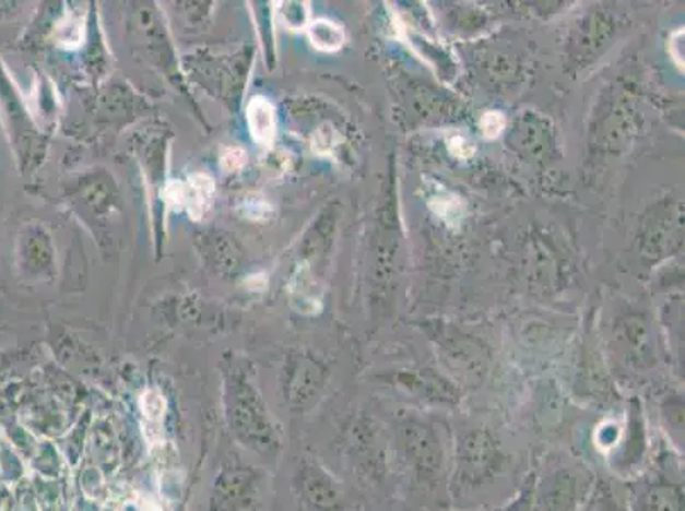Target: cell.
<instances>
[{
	"label": "cell",
	"mask_w": 685,
	"mask_h": 511,
	"mask_svg": "<svg viewBox=\"0 0 685 511\" xmlns=\"http://www.w3.org/2000/svg\"><path fill=\"white\" fill-rule=\"evenodd\" d=\"M507 453L498 435L488 426H471L456 438L452 491L457 496L489 485L507 465Z\"/></svg>",
	"instance_id": "cell-1"
},
{
	"label": "cell",
	"mask_w": 685,
	"mask_h": 511,
	"mask_svg": "<svg viewBox=\"0 0 685 511\" xmlns=\"http://www.w3.org/2000/svg\"><path fill=\"white\" fill-rule=\"evenodd\" d=\"M395 449L422 485H437L446 473V447L432 423L406 416L395 425Z\"/></svg>",
	"instance_id": "cell-2"
},
{
	"label": "cell",
	"mask_w": 685,
	"mask_h": 511,
	"mask_svg": "<svg viewBox=\"0 0 685 511\" xmlns=\"http://www.w3.org/2000/svg\"><path fill=\"white\" fill-rule=\"evenodd\" d=\"M300 492L314 511H340L345 503L340 483L316 461L304 462Z\"/></svg>",
	"instance_id": "cell-3"
},
{
	"label": "cell",
	"mask_w": 685,
	"mask_h": 511,
	"mask_svg": "<svg viewBox=\"0 0 685 511\" xmlns=\"http://www.w3.org/2000/svg\"><path fill=\"white\" fill-rule=\"evenodd\" d=\"M584 483L571 468H559L542 483V511H577L581 496L584 495Z\"/></svg>",
	"instance_id": "cell-4"
},
{
	"label": "cell",
	"mask_w": 685,
	"mask_h": 511,
	"mask_svg": "<svg viewBox=\"0 0 685 511\" xmlns=\"http://www.w3.org/2000/svg\"><path fill=\"white\" fill-rule=\"evenodd\" d=\"M215 185L209 175H193L187 182H170L166 190L169 205L185 209L191 218H202L212 203Z\"/></svg>",
	"instance_id": "cell-5"
},
{
	"label": "cell",
	"mask_w": 685,
	"mask_h": 511,
	"mask_svg": "<svg viewBox=\"0 0 685 511\" xmlns=\"http://www.w3.org/2000/svg\"><path fill=\"white\" fill-rule=\"evenodd\" d=\"M352 452L364 462L365 473L370 476L383 473L386 452L380 445L379 430L376 423L367 416H361L352 426Z\"/></svg>",
	"instance_id": "cell-6"
},
{
	"label": "cell",
	"mask_w": 685,
	"mask_h": 511,
	"mask_svg": "<svg viewBox=\"0 0 685 511\" xmlns=\"http://www.w3.org/2000/svg\"><path fill=\"white\" fill-rule=\"evenodd\" d=\"M636 511H684V492L670 480H657L641 489Z\"/></svg>",
	"instance_id": "cell-7"
},
{
	"label": "cell",
	"mask_w": 685,
	"mask_h": 511,
	"mask_svg": "<svg viewBox=\"0 0 685 511\" xmlns=\"http://www.w3.org/2000/svg\"><path fill=\"white\" fill-rule=\"evenodd\" d=\"M248 123L256 142L271 145L275 136V109L264 97H255L248 105Z\"/></svg>",
	"instance_id": "cell-8"
},
{
	"label": "cell",
	"mask_w": 685,
	"mask_h": 511,
	"mask_svg": "<svg viewBox=\"0 0 685 511\" xmlns=\"http://www.w3.org/2000/svg\"><path fill=\"white\" fill-rule=\"evenodd\" d=\"M307 33H309V39L314 47L322 51L340 50L341 45L345 41L343 29L338 24H334L333 21H314L307 27Z\"/></svg>",
	"instance_id": "cell-9"
},
{
	"label": "cell",
	"mask_w": 685,
	"mask_h": 511,
	"mask_svg": "<svg viewBox=\"0 0 685 511\" xmlns=\"http://www.w3.org/2000/svg\"><path fill=\"white\" fill-rule=\"evenodd\" d=\"M318 297L319 294L316 292V283L310 276L309 268H298L297 275L292 282V300H294L295 309L307 312V307H310L309 310L312 312L314 307H319Z\"/></svg>",
	"instance_id": "cell-10"
},
{
	"label": "cell",
	"mask_w": 685,
	"mask_h": 511,
	"mask_svg": "<svg viewBox=\"0 0 685 511\" xmlns=\"http://www.w3.org/2000/svg\"><path fill=\"white\" fill-rule=\"evenodd\" d=\"M430 209L437 213L438 217L444 218L449 225L457 224L464 215V205L456 194L447 193L435 194L430 198Z\"/></svg>",
	"instance_id": "cell-11"
},
{
	"label": "cell",
	"mask_w": 685,
	"mask_h": 511,
	"mask_svg": "<svg viewBox=\"0 0 685 511\" xmlns=\"http://www.w3.org/2000/svg\"><path fill=\"white\" fill-rule=\"evenodd\" d=\"M81 20H75V17L72 16L63 20L62 23L59 24V29H57V38H59L62 45L69 48L78 47L79 43H81Z\"/></svg>",
	"instance_id": "cell-12"
},
{
	"label": "cell",
	"mask_w": 685,
	"mask_h": 511,
	"mask_svg": "<svg viewBox=\"0 0 685 511\" xmlns=\"http://www.w3.org/2000/svg\"><path fill=\"white\" fill-rule=\"evenodd\" d=\"M280 12H282L283 23L287 24L288 27L298 29V27L307 26L309 9H307V4H304V2L303 4H300V2H287V4H282Z\"/></svg>",
	"instance_id": "cell-13"
},
{
	"label": "cell",
	"mask_w": 685,
	"mask_h": 511,
	"mask_svg": "<svg viewBox=\"0 0 685 511\" xmlns=\"http://www.w3.org/2000/svg\"><path fill=\"white\" fill-rule=\"evenodd\" d=\"M480 124L481 132L486 139H498L507 127V120H505L504 112L488 111L484 112Z\"/></svg>",
	"instance_id": "cell-14"
},
{
	"label": "cell",
	"mask_w": 685,
	"mask_h": 511,
	"mask_svg": "<svg viewBox=\"0 0 685 511\" xmlns=\"http://www.w3.org/2000/svg\"><path fill=\"white\" fill-rule=\"evenodd\" d=\"M243 212H245L246 217L255 218V221H264V218L271 217L273 209L260 194H249L245 200Z\"/></svg>",
	"instance_id": "cell-15"
},
{
	"label": "cell",
	"mask_w": 685,
	"mask_h": 511,
	"mask_svg": "<svg viewBox=\"0 0 685 511\" xmlns=\"http://www.w3.org/2000/svg\"><path fill=\"white\" fill-rule=\"evenodd\" d=\"M449 152L453 157H457V159H471L476 148L471 144V140H469L468 136L457 133V135L450 136L449 139Z\"/></svg>",
	"instance_id": "cell-16"
},
{
	"label": "cell",
	"mask_w": 685,
	"mask_h": 511,
	"mask_svg": "<svg viewBox=\"0 0 685 511\" xmlns=\"http://www.w3.org/2000/svg\"><path fill=\"white\" fill-rule=\"evenodd\" d=\"M246 163H248V155L243 148H231L222 155V167L228 173L240 169Z\"/></svg>",
	"instance_id": "cell-17"
},
{
	"label": "cell",
	"mask_w": 685,
	"mask_h": 511,
	"mask_svg": "<svg viewBox=\"0 0 685 511\" xmlns=\"http://www.w3.org/2000/svg\"><path fill=\"white\" fill-rule=\"evenodd\" d=\"M670 54L674 57L675 63L684 69V29H678L670 39Z\"/></svg>",
	"instance_id": "cell-18"
},
{
	"label": "cell",
	"mask_w": 685,
	"mask_h": 511,
	"mask_svg": "<svg viewBox=\"0 0 685 511\" xmlns=\"http://www.w3.org/2000/svg\"><path fill=\"white\" fill-rule=\"evenodd\" d=\"M532 510V491L531 489H523L510 507L505 508L501 511H531Z\"/></svg>",
	"instance_id": "cell-19"
},
{
	"label": "cell",
	"mask_w": 685,
	"mask_h": 511,
	"mask_svg": "<svg viewBox=\"0 0 685 511\" xmlns=\"http://www.w3.org/2000/svg\"><path fill=\"white\" fill-rule=\"evenodd\" d=\"M602 511H621V510L619 508L616 507V504L605 503L604 508H602Z\"/></svg>",
	"instance_id": "cell-20"
}]
</instances>
